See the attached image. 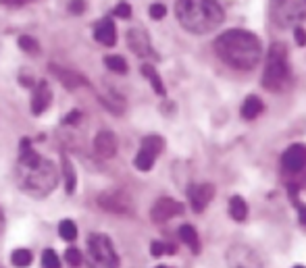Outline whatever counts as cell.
I'll use <instances>...</instances> for the list:
<instances>
[{"label":"cell","mask_w":306,"mask_h":268,"mask_svg":"<svg viewBox=\"0 0 306 268\" xmlns=\"http://www.w3.org/2000/svg\"><path fill=\"white\" fill-rule=\"evenodd\" d=\"M219 59L240 71H250L260 63V40L246 30H227L215 40Z\"/></svg>","instance_id":"6da1fadb"},{"label":"cell","mask_w":306,"mask_h":268,"mask_svg":"<svg viewBox=\"0 0 306 268\" xmlns=\"http://www.w3.org/2000/svg\"><path fill=\"white\" fill-rule=\"evenodd\" d=\"M19 171H21L19 183L30 195H38V197L46 195L54 189V185H57V181H59L54 164L46 158H42L34 150H30V142H27V139H23Z\"/></svg>","instance_id":"7a4b0ae2"},{"label":"cell","mask_w":306,"mask_h":268,"mask_svg":"<svg viewBox=\"0 0 306 268\" xmlns=\"http://www.w3.org/2000/svg\"><path fill=\"white\" fill-rule=\"evenodd\" d=\"M175 17L190 34H208L223 23V9L217 0H177Z\"/></svg>","instance_id":"3957f363"},{"label":"cell","mask_w":306,"mask_h":268,"mask_svg":"<svg viewBox=\"0 0 306 268\" xmlns=\"http://www.w3.org/2000/svg\"><path fill=\"white\" fill-rule=\"evenodd\" d=\"M262 88L269 92H281L289 83V67H287V50L283 44H271L265 73H262Z\"/></svg>","instance_id":"277c9868"},{"label":"cell","mask_w":306,"mask_h":268,"mask_svg":"<svg viewBox=\"0 0 306 268\" xmlns=\"http://www.w3.org/2000/svg\"><path fill=\"white\" fill-rule=\"evenodd\" d=\"M86 258L90 268H119V258L106 235H90Z\"/></svg>","instance_id":"5b68a950"},{"label":"cell","mask_w":306,"mask_h":268,"mask_svg":"<svg viewBox=\"0 0 306 268\" xmlns=\"http://www.w3.org/2000/svg\"><path fill=\"white\" fill-rule=\"evenodd\" d=\"M273 15L281 25L298 23L306 15V0H273Z\"/></svg>","instance_id":"8992f818"},{"label":"cell","mask_w":306,"mask_h":268,"mask_svg":"<svg viewBox=\"0 0 306 268\" xmlns=\"http://www.w3.org/2000/svg\"><path fill=\"white\" fill-rule=\"evenodd\" d=\"M227 268H262V262L258 253L246 245V243H235L227 249Z\"/></svg>","instance_id":"52a82bcc"},{"label":"cell","mask_w":306,"mask_h":268,"mask_svg":"<svg viewBox=\"0 0 306 268\" xmlns=\"http://www.w3.org/2000/svg\"><path fill=\"white\" fill-rule=\"evenodd\" d=\"M184 212V206L171 200V197H161V200H157V204L152 206L150 210V216L155 222H167V220H171L173 216L177 214H182Z\"/></svg>","instance_id":"ba28073f"},{"label":"cell","mask_w":306,"mask_h":268,"mask_svg":"<svg viewBox=\"0 0 306 268\" xmlns=\"http://www.w3.org/2000/svg\"><path fill=\"white\" fill-rule=\"evenodd\" d=\"M188 197H190V204L194 208V212H202L215 197V187L211 185V183H198V185H192L188 189Z\"/></svg>","instance_id":"9c48e42d"},{"label":"cell","mask_w":306,"mask_h":268,"mask_svg":"<svg viewBox=\"0 0 306 268\" xmlns=\"http://www.w3.org/2000/svg\"><path fill=\"white\" fill-rule=\"evenodd\" d=\"M281 164L287 173H300L306 166V148L300 146V144L289 146L281 156Z\"/></svg>","instance_id":"30bf717a"},{"label":"cell","mask_w":306,"mask_h":268,"mask_svg":"<svg viewBox=\"0 0 306 268\" xmlns=\"http://www.w3.org/2000/svg\"><path fill=\"white\" fill-rule=\"evenodd\" d=\"M127 44H129L131 52H135L137 56H150L152 54L150 38L142 27H131V30L127 32Z\"/></svg>","instance_id":"8fae6325"},{"label":"cell","mask_w":306,"mask_h":268,"mask_svg":"<svg viewBox=\"0 0 306 268\" xmlns=\"http://www.w3.org/2000/svg\"><path fill=\"white\" fill-rule=\"evenodd\" d=\"M94 150L100 158H113L117 154V137L113 131H98L94 139Z\"/></svg>","instance_id":"7c38bea8"},{"label":"cell","mask_w":306,"mask_h":268,"mask_svg":"<svg viewBox=\"0 0 306 268\" xmlns=\"http://www.w3.org/2000/svg\"><path fill=\"white\" fill-rule=\"evenodd\" d=\"M98 204L104 210H110V212H127L129 210V200L119 191H108V193L100 195Z\"/></svg>","instance_id":"4fadbf2b"},{"label":"cell","mask_w":306,"mask_h":268,"mask_svg":"<svg viewBox=\"0 0 306 268\" xmlns=\"http://www.w3.org/2000/svg\"><path fill=\"white\" fill-rule=\"evenodd\" d=\"M52 100V92L48 90V83L46 81H40L38 86L34 88V96H32V112L34 115H42L48 104Z\"/></svg>","instance_id":"5bb4252c"},{"label":"cell","mask_w":306,"mask_h":268,"mask_svg":"<svg viewBox=\"0 0 306 268\" xmlns=\"http://www.w3.org/2000/svg\"><path fill=\"white\" fill-rule=\"evenodd\" d=\"M50 71L54 73V77H57L67 90H77L81 86H88V81L83 79L81 75H77L73 71H67V69H61L57 65H50Z\"/></svg>","instance_id":"9a60e30c"},{"label":"cell","mask_w":306,"mask_h":268,"mask_svg":"<svg viewBox=\"0 0 306 268\" xmlns=\"http://www.w3.org/2000/svg\"><path fill=\"white\" fill-rule=\"evenodd\" d=\"M94 38L98 40L102 46H115V42H117L115 23L110 21V19L98 21V25H96V30H94Z\"/></svg>","instance_id":"2e32d148"},{"label":"cell","mask_w":306,"mask_h":268,"mask_svg":"<svg viewBox=\"0 0 306 268\" xmlns=\"http://www.w3.org/2000/svg\"><path fill=\"white\" fill-rule=\"evenodd\" d=\"M260 112H262V100L258 96H248L244 100V104H242V117L248 119V121H252V119H256L260 115Z\"/></svg>","instance_id":"e0dca14e"},{"label":"cell","mask_w":306,"mask_h":268,"mask_svg":"<svg viewBox=\"0 0 306 268\" xmlns=\"http://www.w3.org/2000/svg\"><path fill=\"white\" fill-rule=\"evenodd\" d=\"M63 175H65V191H67L69 195L75 193V187H77L75 166H73V162L69 160L67 156H63Z\"/></svg>","instance_id":"ac0fdd59"},{"label":"cell","mask_w":306,"mask_h":268,"mask_svg":"<svg viewBox=\"0 0 306 268\" xmlns=\"http://www.w3.org/2000/svg\"><path fill=\"white\" fill-rule=\"evenodd\" d=\"M229 214L233 220H238V222H244L246 216H248V206L244 202V197L242 195H233L231 200H229Z\"/></svg>","instance_id":"d6986e66"},{"label":"cell","mask_w":306,"mask_h":268,"mask_svg":"<svg viewBox=\"0 0 306 268\" xmlns=\"http://www.w3.org/2000/svg\"><path fill=\"white\" fill-rule=\"evenodd\" d=\"M179 239L192 249V251H200V243H198V233L192 224H182L179 227Z\"/></svg>","instance_id":"ffe728a7"},{"label":"cell","mask_w":306,"mask_h":268,"mask_svg":"<svg viewBox=\"0 0 306 268\" xmlns=\"http://www.w3.org/2000/svg\"><path fill=\"white\" fill-rule=\"evenodd\" d=\"M142 73H144V77L152 83V90H155L159 96H165V86H163V81H161L159 73H157V69L152 67V65H142Z\"/></svg>","instance_id":"44dd1931"},{"label":"cell","mask_w":306,"mask_h":268,"mask_svg":"<svg viewBox=\"0 0 306 268\" xmlns=\"http://www.w3.org/2000/svg\"><path fill=\"white\" fill-rule=\"evenodd\" d=\"M155 154H150V152H146V150H142L140 148V152H137V156H135V168H140V171H150L152 166H155Z\"/></svg>","instance_id":"7402d4cb"},{"label":"cell","mask_w":306,"mask_h":268,"mask_svg":"<svg viewBox=\"0 0 306 268\" xmlns=\"http://www.w3.org/2000/svg\"><path fill=\"white\" fill-rule=\"evenodd\" d=\"M32 251L30 249H15L13 251V256H11V262L13 266H17V268H27L32 264Z\"/></svg>","instance_id":"603a6c76"},{"label":"cell","mask_w":306,"mask_h":268,"mask_svg":"<svg viewBox=\"0 0 306 268\" xmlns=\"http://www.w3.org/2000/svg\"><path fill=\"white\" fill-rule=\"evenodd\" d=\"M104 65H106L113 73H127V63H125L123 56L110 54V56H106V59H104Z\"/></svg>","instance_id":"cb8c5ba5"},{"label":"cell","mask_w":306,"mask_h":268,"mask_svg":"<svg viewBox=\"0 0 306 268\" xmlns=\"http://www.w3.org/2000/svg\"><path fill=\"white\" fill-rule=\"evenodd\" d=\"M165 148V142H163V137H159V135H148L144 142H142V150H146V152H150V154H157L161 152Z\"/></svg>","instance_id":"d4e9b609"},{"label":"cell","mask_w":306,"mask_h":268,"mask_svg":"<svg viewBox=\"0 0 306 268\" xmlns=\"http://www.w3.org/2000/svg\"><path fill=\"white\" fill-rule=\"evenodd\" d=\"M59 235L63 239H67V241H73V239L77 237V227H75V222L73 220H63L59 224Z\"/></svg>","instance_id":"484cf974"},{"label":"cell","mask_w":306,"mask_h":268,"mask_svg":"<svg viewBox=\"0 0 306 268\" xmlns=\"http://www.w3.org/2000/svg\"><path fill=\"white\" fill-rule=\"evenodd\" d=\"M42 266L44 268H61V260L54 249H46L42 253Z\"/></svg>","instance_id":"4316f807"},{"label":"cell","mask_w":306,"mask_h":268,"mask_svg":"<svg viewBox=\"0 0 306 268\" xmlns=\"http://www.w3.org/2000/svg\"><path fill=\"white\" fill-rule=\"evenodd\" d=\"M17 44H19V48L25 50V52H38V48H40L38 42H36L32 36H21Z\"/></svg>","instance_id":"83f0119b"},{"label":"cell","mask_w":306,"mask_h":268,"mask_svg":"<svg viewBox=\"0 0 306 268\" xmlns=\"http://www.w3.org/2000/svg\"><path fill=\"white\" fill-rule=\"evenodd\" d=\"M65 260H67L69 266H81V262H83L81 251L75 249V247H69V249L65 251Z\"/></svg>","instance_id":"f1b7e54d"},{"label":"cell","mask_w":306,"mask_h":268,"mask_svg":"<svg viewBox=\"0 0 306 268\" xmlns=\"http://www.w3.org/2000/svg\"><path fill=\"white\" fill-rule=\"evenodd\" d=\"M115 15L121 17V19H129V17H131V7H129L127 3H119V5L115 7Z\"/></svg>","instance_id":"f546056e"},{"label":"cell","mask_w":306,"mask_h":268,"mask_svg":"<svg viewBox=\"0 0 306 268\" xmlns=\"http://www.w3.org/2000/svg\"><path fill=\"white\" fill-rule=\"evenodd\" d=\"M69 11H71L73 15H81V13L86 11V0H71V3H69Z\"/></svg>","instance_id":"4dcf8cb0"},{"label":"cell","mask_w":306,"mask_h":268,"mask_svg":"<svg viewBox=\"0 0 306 268\" xmlns=\"http://www.w3.org/2000/svg\"><path fill=\"white\" fill-rule=\"evenodd\" d=\"M165 15H167L165 5H159V3H157V5L150 7V17H152V19H163Z\"/></svg>","instance_id":"1f68e13d"},{"label":"cell","mask_w":306,"mask_h":268,"mask_svg":"<svg viewBox=\"0 0 306 268\" xmlns=\"http://www.w3.org/2000/svg\"><path fill=\"white\" fill-rule=\"evenodd\" d=\"M165 251H167V245H163L161 241H155V243L150 245V253H152V258H161Z\"/></svg>","instance_id":"d6a6232c"},{"label":"cell","mask_w":306,"mask_h":268,"mask_svg":"<svg viewBox=\"0 0 306 268\" xmlns=\"http://www.w3.org/2000/svg\"><path fill=\"white\" fill-rule=\"evenodd\" d=\"M294 38L298 42V46H306V32L302 27H294Z\"/></svg>","instance_id":"836d02e7"},{"label":"cell","mask_w":306,"mask_h":268,"mask_svg":"<svg viewBox=\"0 0 306 268\" xmlns=\"http://www.w3.org/2000/svg\"><path fill=\"white\" fill-rule=\"evenodd\" d=\"M79 119H81V112L75 110V112H69V115L65 117V123H67V125H75Z\"/></svg>","instance_id":"e575fe53"},{"label":"cell","mask_w":306,"mask_h":268,"mask_svg":"<svg viewBox=\"0 0 306 268\" xmlns=\"http://www.w3.org/2000/svg\"><path fill=\"white\" fill-rule=\"evenodd\" d=\"M3 5H9V7H21V5H27L30 0H0Z\"/></svg>","instance_id":"d590c367"},{"label":"cell","mask_w":306,"mask_h":268,"mask_svg":"<svg viewBox=\"0 0 306 268\" xmlns=\"http://www.w3.org/2000/svg\"><path fill=\"white\" fill-rule=\"evenodd\" d=\"M298 218H300L302 224H306V206H300L298 208Z\"/></svg>","instance_id":"8d00e7d4"},{"label":"cell","mask_w":306,"mask_h":268,"mask_svg":"<svg viewBox=\"0 0 306 268\" xmlns=\"http://www.w3.org/2000/svg\"><path fill=\"white\" fill-rule=\"evenodd\" d=\"M3 222H5V218H3V212H0V229H3Z\"/></svg>","instance_id":"74e56055"},{"label":"cell","mask_w":306,"mask_h":268,"mask_svg":"<svg viewBox=\"0 0 306 268\" xmlns=\"http://www.w3.org/2000/svg\"><path fill=\"white\" fill-rule=\"evenodd\" d=\"M157 268H169V266H157Z\"/></svg>","instance_id":"f35d334b"},{"label":"cell","mask_w":306,"mask_h":268,"mask_svg":"<svg viewBox=\"0 0 306 268\" xmlns=\"http://www.w3.org/2000/svg\"><path fill=\"white\" fill-rule=\"evenodd\" d=\"M294 268H304V266H294Z\"/></svg>","instance_id":"ab89813d"}]
</instances>
